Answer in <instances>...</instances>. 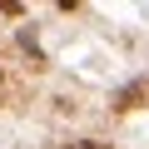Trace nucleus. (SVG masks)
Listing matches in <instances>:
<instances>
[{"mask_svg": "<svg viewBox=\"0 0 149 149\" xmlns=\"http://www.w3.org/2000/svg\"><path fill=\"white\" fill-rule=\"evenodd\" d=\"M70 149H104V144H95V139H80V144H70Z\"/></svg>", "mask_w": 149, "mask_h": 149, "instance_id": "obj_1", "label": "nucleus"}]
</instances>
